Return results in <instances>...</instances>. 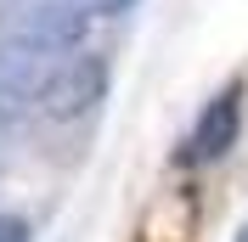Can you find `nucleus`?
<instances>
[{
  "mask_svg": "<svg viewBox=\"0 0 248 242\" xmlns=\"http://www.w3.org/2000/svg\"><path fill=\"white\" fill-rule=\"evenodd\" d=\"M102 96H108V57L85 51V57H68V62L51 68V79H46V91H40L34 107H40L46 119H57V124H74V119H85Z\"/></svg>",
  "mask_w": 248,
  "mask_h": 242,
  "instance_id": "f257e3e1",
  "label": "nucleus"
},
{
  "mask_svg": "<svg viewBox=\"0 0 248 242\" xmlns=\"http://www.w3.org/2000/svg\"><path fill=\"white\" fill-rule=\"evenodd\" d=\"M237 136H243V85L232 79L220 96H209V102H203L198 124L186 130V141H181V164H186V169L220 164V158L237 147Z\"/></svg>",
  "mask_w": 248,
  "mask_h": 242,
  "instance_id": "f03ea898",
  "label": "nucleus"
},
{
  "mask_svg": "<svg viewBox=\"0 0 248 242\" xmlns=\"http://www.w3.org/2000/svg\"><path fill=\"white\" fill-rule=\"evenodd\" d=\"M12 34L17 40H29L40 51H79L85 45V34H91V12L74 6V0H29L23 12L12 17Z\"/></svg>",
  "mask_w": 248,
  "mask_h": 242,
  "instance_id": "7ed1b4c3",
  "label": "nucleus"
},
{
  "mask_svg": "<svg viewBox=\"0 0 248 242\" xmlns=\"http://www.w3.org/2000/svg\"><path fill=\"white\" fill-rule=\"evenodd\" d=\"M51 68H57V57L40 45H29V40H17L12 29L0 34V96L6 102H40V91H46Z\"/></svg>",
  "mask_w": 248,
  "mask_h": 242,
  "instance_id": "20e7f679",
  "label": "nucleus"
},
{
  "mask_svg": "<svg viewBox=\"0 0 248 242\" xmlns=\"http://www.w3.org/2000/svg\"><path fill=\"white\" fill-rule=\"evenodd\" d=\"M74 6H85L91 17H124L130 6H136V0H74Z\"/></svg>",
  "mask_w": 248,
  "mask_h": 242,
  "instance_id": "39448f33",
  "label": "nucleus"
},
{
  "mask_svg": "<svg viewBox=\"0 0 248 242\" xmlns=\"http://www.w3.org/2000/svg\"><path fill=\"white\" fill-rule=\"evenodd\" d=\"M0 242H29V220L23 214H0Z\"/></svg>",
  "mask_w": 248,
  "mask_h": 242,
  "instance_id": "423d86ee",
  "label": "nucleus"
},
{
  "mask_svg": "<svg viewBox=\"0 0 248 242\" xmlns=\"http://www.w3.org/2000/svg\"><path fill=\"white\" fill-rule=\"evenodd\" d=\"M12 113H17V102H6V96H0V136L12 130Z\"/></svg>",
  "mask_w": 248,
  "mask_h": 242,
  "instance_id": "0eeeda50",
  "label": "nucleus"
},
{
  "mask_svg": "<svg viewBox=\"0 0 248 242\" xmlns=\"http://www.w3.org/2000/svg\"><path fill=\"white\" fill-rule=\"evenodd\" d=\"M232 242H248V226H243V231H237V237H232Z\"/></svg>",
  "mask_w": 248,
  "mask_h": 242,
  "instance_id": "6e6552de",
  "label": "nucleus"
}]
</instances>
